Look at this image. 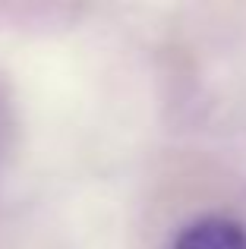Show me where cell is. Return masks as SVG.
<instances>
[{
	"mask_svg": "<svg viewBox=\"0 0 246 249\" xmlns=\"http://www.w3.org/2000/svg\"><path fill=\"white\" fill-rule=\"evenodd\" d=\"M171 249H246V224L228 214H202L174 237Z\"/></svg>",
	"mask_w": 246,
	"mask_h": 249,
	"instance_id": "1",
	"label": "cell"
}]
</instances>
